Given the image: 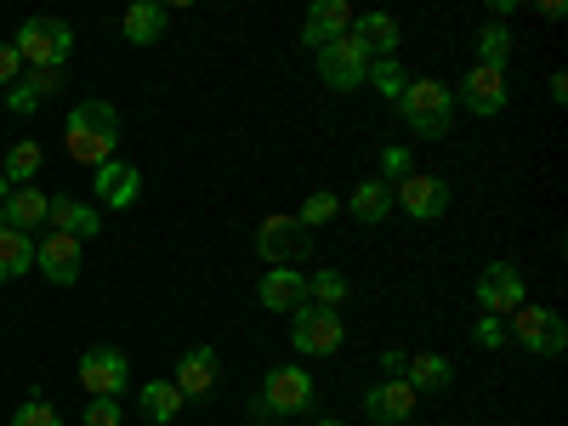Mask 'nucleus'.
Here are the masks:
<instances>
[{"mask_svg": "<svg viewBox=\"0 0 568 426\" xmlns=\"http://www.w3.org/2000/svg\"><path fill=\"white\" fill-rule=\"evenodd\" d=\"M114 149H120V114H114V103L80 98L69 109V160L98 171L103 160H114Z\"/></svg>", "mask_w": 568, "mask_h": 426, "instance_id": "1", "label": "nucleus"}, {"mask_svg": "<svg viewBox=\"0 0 568 426\" xmlns=\"http://www.w3.org/2000/svg\"><path fill=\"white\" fill-rule=\"evenodd\" d=\"M398 114L415 136L426 142H444L449 125H455V91H444L438 80H409V91L398 98Z\"/></svg>", "mask_w": 568, "mask_h": 426, "instance_id": "2", "label": "nucleus"}, {"mask_svg": "<svg viewBox=\"0 0 568 426\" xmlns=\"http://www.w3.org/2000/svg\"><path fill=\"white\" fill-rule=\"evenodd\" d=\"M347 342V324H342V307H318V302H302L291 313V347L302 358H329V353H342Z\"/></svg>", "mask_w": 568, "mask_h": 426, "instance_id": "3", "label": "nucleus"}, {"mask_svg": "<svg viewBox=\"0 0 568 426\" xmlns=\"http://www.w3.org/2000/svg\"><path fill=\"white\" fill-rule=\"evenodd\" d=\"M12 45H18L23 69H63L69 52H74V29H69L63 18H29V23L12 34Z\"/></svg>", "mask_w": 568, "mask_h": 426, "instance_id": "4", "label": "nucleus"}, {"mask_svg": "<svg viewBox=\"0 0 568 426\" xmlns=\"http://www.w3.org/2000/svg\"><path fill=\"white\" fill-rule=\"evenodd\" d=\"M256 256L267 267H302L313 256V233L296 216H262L256 227Z\"/></svg>", "mask_w": 568, "mask_h": 426, "instance_id": "5", "label": "nucleus"}, {"mask_svg": "<svg viewBox=\"0 0 568 426\" xmlns=\"http://www.w3.org/2000/svg\"><path fill=\"white\" fill-rule=\"evenodd\" d=\"M506 336L517 342V347H529V353H540V358H557L562 347H568V324L551 313V307H517L511 318H506Z\"/></svg>", "mask_w": 568, "mask_h": 426, "instance_id": "6", "label": "nucleus"}, {"mask_svg": "<svg viewBox=\"0 0 568 426\" xmlns=\"http://www.w3.org/2000/svg\"><path fill=\"white\" fill-rule=\"evenodd\" d=\"M256 398L273 409V420H284V415H302V409H313L318 387H313V375H307L302 364H273Z\"/></svg>", "mask_w": 568, "mask_h": 426, "instance_id": "7", "label": "nucleus"}, {"mask_svg": "<svg viewBox=\"0 0 568 426\" xmlns=\"http://www.w3.org/2000/svg\"><path fill=\"white\" fill-rule=\"evenodd\" d=\"M80 393L85 398H120L125 393V382H131V358L120 353V347H91V353H80Z\"/></svg>", "mask_w": 568, "mask_h": 426, "instance_id": "8", "label": "nucleus"}, {"mask_svg": "<svg viewBox=\"0 0 568 426\" xmlns=\"http://www.w3.org/2000/svg\"><path fill=\"white\" fill-rule=\"evenodd\" d=\"M369 52L353 40V29L342 34V40H329V45H318V74H324V85H336V91H358L364 80H369Z\"/></svg>", "mask_w": 568, "mask_h": 426, "instance_id": "9", "label": "nucleus"}, {"mask_svg": "<svg viewBox=\"0 0 568 426\" xmlns=\"http://www.w3.org/2000/svg\"><path fill=\"white\" fill-rule=\"evenodd\" d=\"M471 296H478V307L489 313V318H506V313H517L529 296H524V273H517L511 262H489L484 273H478V284H471Z\"/></svg>", "mask_w": 568, "mask_h": 426, "instance_id": "10", "label": "nucleus"}, {"mask_svg": "<svg viewBox=\"0 0 568 426\" xmlns=\"http://www.w3.org/2000/svg\"><path fill=\"white\" fill-rule=\"evenodd\" d=\"M511 103V91H506V69H471L466 80H460V91H455V109H466V114H478V120H489V114H500Z\"/></svg>", "mask_w": 568, "mask_h": 426, "instance_id": "11", "label": "nucleus"}, {"mask_svg": "<svg viewBox=\"0 0 568 426\" xmlns=\"http://www.w3.org/2000/svg\"><path fill=\"white\" fill-rule=\"evenodd\" d=\"M393 205L404 211V216H415V222H438L444 211H449V182L444 176H404L398 187H393Z\"/></svg>", "mask_w": 568, "mask_h": 426, "instance_id": "12", "label": "nucleus"}, {"mask_svg": "<svg viewBox=\"0 0 568 426\" xmlns=\"http://www.w3.org/2000/svg\"><path fill=\"white\" fill-rule=\"evenodd\" d=\"M216 382H222V358H216V347H187V353L176 358L171 387H176L182 398H205V393H216Z\"/></svg>", "mask_w": 568, "mask_h": 426, "instance_id": "13", "label": "nucleus"}, {"mask_svg": "<svg viewBox=\"0 0 568 426\" xmlns=\"http://www.w3.org/2000/svg\"><path fill=\"white\" fill-rule=\"evenodd\" d=\"M34 267L52 278V284H80V240L74 233H45V240L34 245Z\"/></svg>", "mask_w": 568, "mask_h": 426, "instance_id": "14", "label": "nucleus"}, {"mask_svg": "<svg viewBox=\"0 0 568 426\" xmlns=\"http://www.w3.org/2000/svg\"><path fill=\"white\" fill-rule=\"evenodd\" d=\"M256 296H262L267 313H284V318H291V313L307 302V273H302V267H267L262 284H256Z\"/></svg>", "mask_w": 568, "mask_h": 426, "instance_id": "15", "label": "nucleus"}, {"mask_svg": "<svg viewBox=\"0 0 568 426\" xmlns=\"http://www.w3.org/2000/svg\"><path fill=\"white\" fill-rule=\"evenodd\" d=\"M91 194H98V205L125 211V205L142 200V171L125 165V160H103V165H98V182H91Z\"/></svg>", "mask_w": 568, "mask_h": 426, "instance_id": "16", "label": "nucleus"}, {"mask_svg": "<svg viewBox=\"0 0 568 426\" xmlns=\"http://www.w3.org/2000/svg\"><path fill=\"white\" fill-rule=\"evenodd\" d=\"M364 415H369L375 426H404V420L415 415V393H409L404 375H398V382H375V387L364 393Z\"/></svg>", "mask_w": 568, "mask_h": 426, "instance_id": "17", "label": "nucleus"}, {"mask_svg": "<svg viewBox=\"0 0 568 426\" xmlns=\"http://www.w3.org/2000/svg\"><path fill=\"white\" fill-rule=\"evenodd\" d=\"M52 91H63V74L58 69H23L7 91V109L12 114H34L40 103H52Z\"/></svg>", "mask_w": 568, "mask_h": 426, "instance_id": "18", "label": "nucleus"}, {"mask_svg": "<svg viewBox=\"0 0 568 426\" xmlns=\"http://www.w3.org/2000/svg\"><path fill=\"white\" fill-rule=\"evenodd\" d=\"M45 227L74 233V240L85 245L91 233H103V216H98V205H85V200H74V194H52V216H45Z\"/></svg>", "mask_w": 568, "mask_h": 426, "instance_id": "19", "label": "nucleus"}, {"mask_svg": "<svg viewBox=\"0 0 568 426\" xmlns=\"http://www.w3.org/2000/svg\"><path fill=\"white\" fill-rule=\"evenodd\" d=\"M347 29H353L347 0H318V7L307 12V23H302V45H329V40H342Z\"/></svg>", "mask_w": 568, "mask_h": 426, "instance_id": "20", "label": "nucleus"}, {"mask_svg": "<svg viewBox=\"0 0 568 426\" xmlns=\"http://www.w3.org/2000/svg\"><path fill=\"white\" fill-rule=\"evenodd\" d=\"M353 40L369 58H398V18L393 12H358L353 18Z\"/></svg>", "mask_w": 568, "mask_h": 426, "instance_id": "21", "label": "nucleus"}, {"mask_svg": "<svg viewBox=\"0 0 568 426\" xmlns=\"http://www.w3.org/2000/svg\"><path fill=\"white\" fill-rule=\"evenodd\" d=\"M404 382H409L415 398H420V393H444V387L455 382V364H449L444 353H415V358L404 364Z\"/></svg>", "mask_w": 568, "mask_h": 426, "instance_id": "22", "label": "nucleus"}, {"mask_svg": "<svg viewBox=\"0 0 568 426\" xmlns=\"http://www.w3.org/2000/svg\"><path fill=\"white\" fill-rule=\"evenodd\" d=\"M342 205H347V211H353L358 222H369V227H375V222H387V216H393V187H387L382 176H369V182H353V194H347Z\"/></svg>", "mask_w": 568, "mask_h": 426, "instance_id": "23", "label": "nucleus"}, {"mask_svg": "<svg viewBox=\"0 0 568 426\" xmlns=\"http://www.w3.org/2000/svg\"><path fill=\"white\" fill-rule=\"evenodd\" d=\"M45 216H52V194L45 187H12L7 194V222L18 227V233H29V227H45Z\"/></svg>", "mask_w": 568, "mask_h": 426, "instance_id": "24", "label": "nucleus"}, {"mask_svg": "<svg viewBox=\"0 0 568 426\" xmlns=\"http://www.w3.org/2000/svg\"><path fill=\"white\" fill-rule=\"evenodd\" d=\"M165 23H171V12L160 7V0H136V7H125V18H120L131 45H154L165 34Z\"/></svg>", "mask_w": 568, "mask_h": 426, "instance_id": "25", "label": "nucleus"}, {"mask_svg": "<svg viewBox=\"0 0 568 426\" xmlns=\"http://www.w3.org/2000/svg\"><path fill=\"white\" fill-rule=\"evenodd\" d=\"M40 160H45V154H40V142H29V136L12 142V149L0 154V182H7V187H29L34 171H40Z\"/></svg>", "mask_w": 568, "mask_h": 426, "instance_id": "26", "label": "nucleus"}, {"mask_svg": "<svg viewBox=\"0 0 568 426\" xmlns=\"http://www.w3.org/2000/svg\"><path fill=\"white\" fill-rule=\"evenodd\" d=\"M34 267V240L18 227H0V278H23Z\"/></svg>", "mask_w": 568, "mask_h": 426, "instance_id": "27", "label": "nucleus"}, {"mask_svg": "<svg viewBox=\"0 0 568 426\" xmlns=\"http://www.w3.org/2000/svg\"><path fill=\"white\" fill-rule=\"evenodd\" d=\"M136 404H142V415H149L154 426H171V420L182 415V404H187V398H182V393H176L171 382H149V387H142V398H136Z\"/></svg>", "mask_w": 568, "mask_h": 426, "instance_id": "28", "label": "nucleus"}, {"mask_svg": "<svg viewBox=\"0 0 568 426\" xmlns=\"http://www.w3.org/2000/svg\"><path fill=\"white\" fill-rule=\"evenodd\" d=\"M347 291H353V284H347L336 267L307 273V302H318V307H342V302H347Z\"/></svg>", "mask_w": 568, "mask_h": 426, "instance_id": "29", "label": "nucleus"}, {"mask_svg": "<svg viewBox=\"0 0 568 426\" xmlns=\"http://www.w3.org/2000/svg\"><path fill=\"white\" fill-rule=\"evenodd\" d=\"M364 85H375V91H382L387 103H398L404 91H409V74H404V63H398V58H375V63H369V80H364Z\"/></svg>", "mask_w": 568, "mask_h": 426, "instance_id": "30", "label": "nucleus"}, {"mask_svg": "<svg viewBox=\"0 0 568 426\" xmlns=\"http://www.w3.org/2000/svg\"><path fill=\"white\" fill-rule=\"evenodd\" d=\"M506 58H511V29L495 18V23H484V34H478V63H484V69H506Z\"/></svg>", "mask_w": 568, "mask_h": 426, "instance_id": "31", "label": "nucleus"}, {"mask_svg": "<svg viewBox=\"0 0 568 426\" xmlns=\"http://www.w3.org/2000/svg\"><path fill=\"white\" fill-rule=\"evenodd\" d=\"M336 211H342V194H307V205L296 211V222L313 233V227H324V222L336 216Z\"/></svg>", "mask_w": 568, "mask_h": 426, "instance_id": "32", "label": "nucleus"}, {"mask_svg": "<svg viewBox=\"0 0 568 426\" xmlns=\"http://www.w3.org/2000/svg\"><path fill=\"white\" fill-rule=\"evenodd\" d=\"M12 426H63V415L45 404V398H29V404L12 409Z\"/></svg>", "mask_w": 568, "mask_h": 426, "instance_id": "33", "label": "nucleus"}, {"mask_svg": "<svg viewBox=\"0 0 568 426\" xmlns=\"http://www.w3.org/2000/svg\"><path fill=\"white\" fill-rule=\"evenodd\" d=\"M404 176H415V160H409V149H398V142H393V149H382V182L398 187Z\"/></svg>", "mask_w": 568, "mask_h": 426, "instance_id": "34", "label": "nucleus"}, {"mask_svg": "<svg viewBox=\"0 0 568 426\" xmlns=\"http://www.w3.org/2000/svg\"><path fill=\"white\" fill-rule=\"evenodd\" d=\"M120 420H125L120 398H91V404L80 409V426H120Z\"/></svg>", "mask_w": 568, "mask_h": 426, "instance_id": "35", "label": "nucleus"}, {"mask_svg": "<svg viewBox=\"0 0 568 426\" xmlns=\"http://www.w3.org/2000/svg\"><path fill=\"white\" fill-rule=\"evenodd\" d=\"M471 342L489 347V353H495V347H506V342H511V336H506V318H489V313H484L478 324H471Z\"/></svg>", "mask_w": 568, "mask_h": 426, "instance_id": "36", "label": "nucleus"}, {"mask_svg": "<svg viewBox=\"0 0 568 426\" xmlns=\"http://www.w3.org/2000/svg\"><path fill=\"white\" fill-rule=\"evenodd\" d=\"M23 74V58H18V45L12 40H0V85H12Z\"/></svg>", "mask_w": 568, "mask_h": 426, "instance_id": "37", "label": "nucleus"}, {"mask_svg": "<svg viewBox=\"0 0 568 426\" xmlns=\"http://www.w3.org/2000/svg\"><path fill=\"white\" fill-rule=\"evenodd\" d=\"M404 364H409V353H382V369H387V382H398V375H404Z\"/></svg>", "mask_w": 568, "mask_h": 426, "instance_id": "38", "label": "nucleus"}, {"mask_svg": "<svg viewBox=\"0 0 568 426\" xmlns=\"http://www.w3.org/2000/svg\"><path fill=\"white\" fill-rule=\"evenodd\" d=\"M0 227H12V222H7V200H0Z\"/></svg>", "mask_w": 568, "mask_h": 426, "instance_id": "39", "label": "nucleus"}, {"mask_svg": "<svg viewBox=\"0 0 568 426\" xmlns=\"http://www.w3.org/2000/svg\"><path fill=\"white\" fill-rule=\"evenodd\" d=\"M7 194H12V187H7V182H0V200H7Z\"/></svg>", "mask_w": 568, "mask_h": 426, "instance_id": "40", "label": "nucleus"}, {"mask_svg": "<svg viewBox=\"0 0 568 426\" xmlns=\"http://www.w3.org/2000/svg\"><path fill=\"white\" fill-rule=\"evenodd\" d=\"M318 426H342V420H318Z\"/></svg>", "mask_w": 568, "mask_h": 426, "instance_id": "41", "label": "nucleus"}]
</instances>
